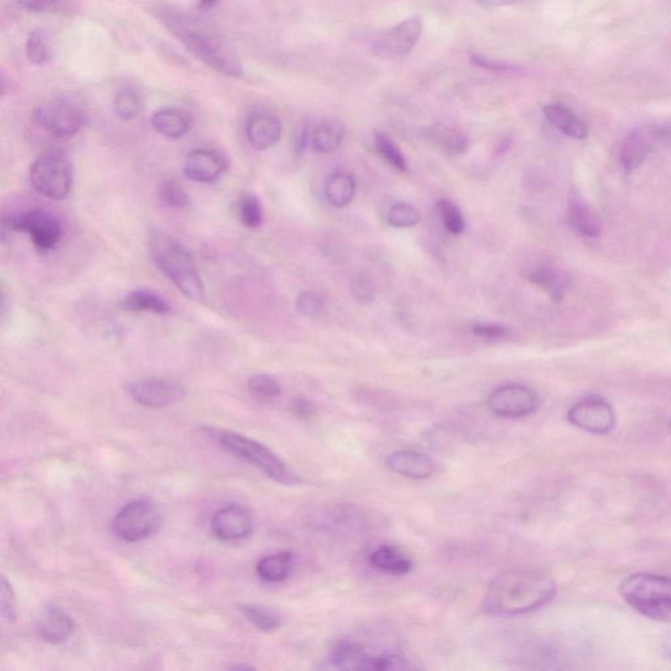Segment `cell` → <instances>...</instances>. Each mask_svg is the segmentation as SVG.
<instances>
[{
  "instance_id": "6da1fadb",
  "label": "cell",
  "mask_w": 671,
  "mask_h": 671,
  "mask_svg": "<svg viewBox=\"0 0 671 671\" xmlns=\"http://www.w3.org/2000/svg\"><path fill=\"white\" fill-rule=\"evenodd\" d=\"M556 582L534 569H512L497 576L485 592L481 609L493 616L533 613L555 598Z\"/></svg>"
},
{
  "instance_id": "7a4b0ae2",
  "label": "cell",
  "mask_w": 671,
  "mask_h": 671,
  "mask_svg": "<svg viewBox=\"0 0 671 671\" xmlns=\"http://www.w3.org/2000/svg\"><path fill=\"white\" fill-rule=\"evenodd\" d=\"M149 251L155 267L191 301L205 299V285L188 251L172 236L162 231L151 232Z\"/></svg>"
},
{
  "instance_id": "3957f363",
  "label": "cell",
  "mask_w": 671,
  "mask_h": 671,
  "mask_svg": "<svg viewBox=\"0 0 671 671\" xmlns=\"http://www.w3.org/2000/svg\"><path fill=\"white\" fill-rule=\"evenodd\" d=\"M211 438L217 441L218 445L234 457L242 459L264 472L269 479L278 484L295 485L301 479L290 470L280 457H277L268 446L252 438L243 436V434L232 432V430H222L214 428H204Z\"/></svg>"
},
{
  "instance_id": "277c9868",
  "label": "cell",
  "mask_w": 671,
  "mask_h": 671,
  "mask_svg": "<svg viewBox=\"0 0 671 671\" xmlns=\"http://www.w3.org/2000/svg\"><path fill=\"white\" fill-rule=\"evenodd\" d=\"M624 602L636 613L657 622L671 623V578L635 573L619 586Z\"/></svg>"
},
{
  "instance_id": "5b68a950",
  "label": "cell",
  "mask_w": 671,
  "mask_h": 671,
  "mask_svg": "<svg viewBox=\"0 0 671 671\" xmlns=\"http://www.w3.org/2000/svg\"><path fill=\"white\" fill-rule=\"evenodd\" d=\"M179 37L185 48L194 57L204 62L210 69L230 78H242L244 70L238 57L231 52L229 46L210 35L208 32L196 31L192 28H179Z\"/></svg>"
},
{
  "instance_id": "8992f818",
  "label": "cell",
  "mask_w": 671,
  "mask_h": 671,
  "mask_svg": "<svg viewBox=\"0 0 671 671\" xmlns=\"http://www.w3.org/2000/svg\"><path fill=\"white\" fill-rule=\"evenodd\" d=\"M29 179L41 196L62 201L69 196L73 187V168L65 155L46 153L32 164Z\"/></svg>"
},
{
  "instance_id": "52a82bcc",
  "label": "cell",
  "mask_w": 671,
  "mask_h": 671,
  "mask_svg": "<svg viewBox=\"0 0 671 671\" xmlns=\"http://www.w3.org/2000/svg\"><path fill=\"white\" fill-rule=\"evenodd\" d=\"M162 525L158 505L149 499L129 502L113 519V531L124 542L135 543L151 537Z\"/></svg>"
},
{
  "instance_id": "ba28073f",
  "label": "cell",
  "mask_w": 671,
  "mask_h": 671,
  "mask_svg": "<svg viewBox=\"0 0 671 671\" xmlns=\"http://www.w3.org/2000/svg\"><path fill=\"white\" fill-rule=\"evenodd\" d=\"M3 230L27 232L40 252L53 251L61 242L62 226L49 211L35 209L3 217Z\"/></svg>"
},
{
  "instance_id": "9c48e42d",
  "label": "cell",
  "mask_w": 671,
  "mask_h": 671,
  "mask_svg": "<svg viewBox=\"0 0 671 671\" xmlns=\"http://www.w3.org/2000/svg\"><path fill=\"white\" fill-rule=\"evenodd\" d=\"M332 666L341 670H404L411 668L405 658L392 653H371L364 645L343 640L329 654Z\"/></svg>"
},
{
  "instance_id": "30bf717a",
  "label": "cell",
  "mask_w": 671,
  "mask_h": 671,
  "mask_svg": "<svg viewBox=\"0 0 671 671\" xmlns=\"http://www.w3.org/2000/svg\"><path fill=\"white\" fill-rule=\"evenodd\" d=\"M33 120L46 132L67 138L78 134L86 125L87 115L82 105L69 97L46 101L33 111Z\"/></svg>"
},
{
  "instance_id": "8fae6325",
  "label": "cell",
  "mask_w": 671,
  "mask_h": 671,
  "mask_svg": "<svg viewBox=\"0 0 671 671\" xmlns=\"http://www.w3.org/2000/svg\"><path fill=\"white\" fill-rule=\"evenodd\" d=\"M422 21L419 16L405 19L382 33L374 42V52L387 61H402L419 42Z\"/></svg>"
},
{
  "instance_id": "7c38bea8",
  "label": "cell",
  "mask_w": 671,
  "mask_h": 671,
  "mask_svg": "<svg viewBox=\"0 0 671 671\" xmlns=\"http://www.w3.org/2000/svg\"><path fill=\"white\" fill-rule=\"evenodd\" d=\"M488 408L496 416L505 419H522L533 415L539 408L537 392L521 384H508L493 391L488 396Z\"/></svg>"
},
{
  "instance_id": "4fadbf2b",
  "label": "cell",
  "mask_w": 671,
  "mask_h": 671,
  "mask_svg": "<svg viewBox=\"0 0 671 671\" xmlns=\"http://www.w3.org/2000/svg\"><path fill=\"white\" fill-rule=\"evenodd\" d=\"M670 139L668 126L648 125L633 130L619 151V162L623 170L630 173L639 168L658 142Z\"/></svg>"
},
{
  "instance_id": "5bb4252c",
  "label": "cell",
  "mask_w": 671,
  "mask_h": 671,
  "mask_svg": "<svg viewBox=\"0 0 671 671\" xmlns=\"http://www.w3.org/2000/svg\"><path fill=\"white\" fill-rule=\"evenodd\" d=\"M568 421L584 432L603 436L613 432L616 415L609 402L593 396L573 405L568 412Z\"/></svg>"
},
{
  "instance_id": "9a60e30c",
  "label": "cell",
  "mask_w": 671,
  "mask_h": 671,
  "mask_svg": "<svg viewBox=\"0 0 671 671\" xmlns=\"http://www.w3.org/2000/svg\"><path fill=\"white\" fill-rule=\"evenodd\" d=\"M126 391L138 404L147 408H167L184 398V388L162 378H142L129 382Z\"/></svg>"
},
{
  "instance_id": "2e32d148",
  "label": "cell",
  "mask_w": 671,
  "mask_h": 671,
  "mask_svg": "<svg viewBox=\"0 0 671 671\" xmlns=\"http://www.w3.org/2000/svg\"><path fill=\"white\" fill-rule=\"evenodd\" d=\"M211 531L223 542H235L250 537L253 519L250 510L242 505L231 504L219 509L211 518Z\"/></svg>"
},
{
  "instance_id": "e0dca14e",
  "label": "cell",
  "mask_w": 671,
  "mask_h": 671,
  "mask_svg": "<svg viewBox=\"0 0 671 671\" xmlns=\"http://www.w3.org/2000/svg\"><path fill=\"white\" fill-rule=\"evenodd\" d=\"M227 170V160L218 151L196 149L185 159L184 173L194 183L210 184L217 181Z\"/></svg>"
},
{
  "instance_id": "ac0fdd59",
  "label": "cell",
  "mask_w": 671,
  "mask_h": 671,
  "mask_svg": "<svg viewBox=\"0 0 671 671\" xmlns=\"http://www.w3.org/2000/svg\"><path fill=\"white\" fill-rule=\"evenodd\" d=\"M386 463L395 474L413 480L429 479L436 472L433 459L420 451H395L388 455Z\"/></svg>"
},
{
  "instance_id": "d6986e66",
  "label": "cell",
  "mask_w": 671,
  "mask_h": 671,
  "mask_svg": "<svg viewBox=\"0 0 671 671\" xmlns=\"http://www.w3.org/2000/svg\"><path fill=\"white\" fill-rule=\"evenodd\" d=\"M246 133L253 149L269 150L281 139V122L276 116L268 115V113H256L248 120Z\"/></svg>"
},
{
  "instance_id": "ffe728a7",
  "label": "cell",
  "mask_w": 671,
  "mask_h": 671,
  "mask_svg": "<svg viewBox=\"0 0 671 671\" xmlns=\"http://www.w3.org/2000/svg\"><path fill=\"white\" fill-rule=\"evenodd\" d=\"M75 623L73 618L62 607L49 606L40 620L39 633L41 639L48 644L61 645L73 636Z\"/></svg>"
},
{
  "instance_id": "44dd1931",
  "label": "cell",
  "mask_w": 671,
  "mask_h": 671,
  "mask_svg": "<svg viewBox=\"0 0 671 671\" xmlns=\"http://www.w3.org/2000/svg\"><path fill=\"white\" fill-rule=\"evenodd\" d=\"M543 115L551 125L569 138L581 141L588 137L589 128L586 122L564 105L548 104L543 108Z\"/></svg>"
},
{
  "instance_id": "7402d4cb",
  "label": "cell",
  "mask_w": 671,
  "mask_h": 671,
  "mask_svg": "<svg viewBox=\"0 0 671 671\" xmlns=\"http://www.w3.org/2000/svg\"><path fill=\"white\" fill-rule=\"evenodd\" d=\"M568 222L573 231L584 238L594 239L601 235L602 225L597 214L578 197L569 201Z\"/></svg>"
},
{
  "instance_id": "603a6c76",
  "label": "cell",
  "mask_w": 671,
  "mask_h": 671,
  "mask_svg": "<svg viewBox=\"0 0 671 671\" xmlns=\"http://www.w3.org/2000/svg\"><path fill=\"white\" fill-rule=\"evenodd\" d=\"M370 564L379 572L392 576L408 575L413 563L402 550L394 546H381L370 555Z\"/></svg>"
},
{
  "instance_id": "cb8c5ba5",
  "label": "cell",
  "mask_w": 671,
  "mask_h": 671,
  "mask_svg": "<svg viewBox=\"0 0 671 671\" xmlns=\"http://www.w3.org/2000/svg\"><path fill=\"white\" fill-rule=\"evenodd\" d=\"M120 306L128 312H147L154 315H168L172 312L170 303L162 295L149 289L132 291L122 299Z\"/></svg>"
},
{
  "instance_id": "d4e9b609",
  "label": "cell",
  "mask_w": 671,
  "mask_h": 671,
  "mask_svg": "<svg viewBox=\"0 0 671 671\" xmlns=\"http://www.w3.org/2000/svg\"><path fill=\"white\" fill-rule=\"evenodd\" d=\"M527 280L546 291L554 302L563 301L567 294L569 278L563 272L551 267H537L525 274Z\"/></svg>"
},
{
  "instance_id": "484cf974",
  "label": "cell",
  "mask_w": 671,
  "mask_h": 671,
  "mask_svg": "<svg viewBox=\"0 0 671 671\" xmlns=\"http://www.w3.org/2000/svg\"><path fill=\"white\" fill-rule=\"evenodd\" d=\"M345 125L337 120L322 122L311 133V147L318 154H332L341 146L345 138Z\"/></svg>"
},
{
  "instance_id": "4316f807",
  "label": "cell",
  "mask_w": 671,
  "mask_h": 671,
  "mask_svg": "<svg viewBox=\"0 0 671 671\" xmlns=\"http://www.w3.org/2000/svg\"><path fill=\"white\" fill-rule=\"evenodd\" d=\"M294 565L295 557L291 552H278V554L261 559L257 564L256 572L261 580L276 584V582L288 580L293 573Z\"/></svg>"
},
{
  "instance_id": "83f0119b",
  "label": "cell",
  "mask_w": 671,
  "mask_h": 671,
  "mask_svg": "<svg viewBox=\"0 0 671 671\" xmlns=\"http://www.w3.org/2000/svg\"><path fill=\"white\" fill-rule=\"evenodd\" d=\"M151 125L166 138L179 139L191 129V121L185 113L177 109H160L151 117Z\"/></svg>"
},
{
  "instance_id": "f1b7e54d",
  "label": "cell",
  "mask_w": 671,
  "mask_h": 671,
  "mask_svg": "<svg viewBox=\"0 0 671 671\" xmlns=\"http://www.w3.org/2000/svg\"><path fill=\"white\" fill-rule=\"evenodd\" d=\"M356 194V180L348 172H336L326 184V197L333 208L341 209L353 201Z\"/></svg>"
},
{
  "instance_id": "f546056e",
  "label": "cell",
  "mask_w": 671,
  "mask_h": 671,
  "mask_svg": "<svg viewBox=\"0 0 671 671\" xmlns=\"http://www.w3.org/2000/svg\"><path fill=\"white\" fill-rule=\"evenodd\" d=\"M142 109V96L134 88H122V90L117 92L115 100H113V111H115L118 118L124 121H130L138 117Z\"/></svg>"
},
{
  "instance_id": "4dcf8cb0",
  "label": "cell",
  "mask_w": 671,
  "mask_h": 671,
  "mask_svg": "<svg viewBox=\"0 0 671 671\" xmlns=\"http://www.w3.org/2000/svg\"><path fill=\"white\" fill-rule=\"evenodd\" d=\"M240 611L257 630L263 632L277 631L281 627L280 615L273 610L259 605H242Z\"/></svg>"
},
{
  "instance_id": "1f68e13d",
  "label": "cell",
  "mask_w": 671,
  "mask_h": 671,
  "mask_svg": "<svg viewBox=\"0 0 671 671\" xmlns=\"http://www.w3.org/2000/svg\"><path fill=\"white\" fill-rule=\"evenodd\" d=\"M374 145L378 154L381 155L391 167L396 168V170L400 172L408 171L407 159H405L402 150L399 149L398 145H396L387 134L379 132L375 133Z\"/></svg>"
},
{
  "instance_id": "d6a6232c",
  "label": "cell",
  "mask_w": 671,
  "mask_h": 671,
  "mask_svg": "<svg viewBox=\"0 0 671 671\" xmlns=\"http://www.w3.org/2000/svg\"><path fill=\"white\" fill-rule=\"evenodd\" d=\"M248 391L260 402H272L281 395V384L269 374L252 375L248 381Z\"/></svg>"
},
{
  "instance_id": "836d02e7",
  "label": "cell",
  "mask_w": 671,
  "mask_h": 671,
  "mask_svg": "<svg viewBox=\"0 0 671 671\" xmlns=\"http://www.w3.org/2000/svg\"><path fill=\"white\" fill-rule=\"evenodd\" d=\"M295 306H297L299 314L307 319H322L327 312L326 299L314 290L302 291L298 295Z\"/></svg>"
},
{
  "instance_id": "e575fe53",
  "label": "cell",
  "mask_w": 671,
  "mask_h": 671,
  "mask_svg": "<svg viewBox=\"0 0 671 671\" xmlns=\"http://www.w3.org/2000/svg\"><path fill=\"white\" fill-rule=\"evenodd\" d=\"M432 137L447 153L459 155L468 149L467 135L453 128L433 129Z\"/></svg>"
},
{
  "instance_id": "d590c367",
  "label": "cell",
  "mask_w": 671,
  "mask_h": 671,
  "mask_svg": "<svg viewBox=\"0 0 671 671\" xmlns=\"http://www.w3.org/2000/svg\"><path fill=\"white\" fill-rule=\"evenodd\" d=\"M159 197L164 205L173 209H187L191 205V197L179 181L170 179L164 181L159 188Z\"/></svg>"
},
{
  "instance_id": "8d00e7d4",
  "label": "cell",
  "mask_w": 671,
  "mask_h": 671,
  "mask_svg": "<svg viewBox=\"0 0 671 671\" xmlns=\"http://www.w3.org/2000/svg\"><path fill=\"white\" fill-rule=\"evenodd\" d=\"M387 221L392 227H396V229H409V227L419 225L421 214L415 206L399 202V204L391 206L387 214Z\"/></svg>"
},
{
  "instance_id": "74e56055",
  "label": "cell",
  "mask_w": 671,
  "mask_h": 671,
  "mask_svg": "<svg viewBox=\"0 0 671 671\" xmlns=\"http://www.w3.org/2000/svg\"><path fill=\"white\" fill-rule=\"evenodd\" d=\"M239 217L240 222L247 229L255 230L259 229L263 225V208H261V202L259 198L253 196V194H246L243 196L242 201L239 205Z\"/></svg>"
},
{
  "instance_id": "f35d334b",
  "label": "cell",
  "mask_w": 671,
  "mask_h": 671,
  "mask_svg": "<svg viewBox=\"0 0 671 671\" xmlns=\"http://www.w3.org/2000/svg\"><path fill=\"white\" fill-rule=\"evenodd\" d=\"M437 211L442 219L445 229L453 235H461L466 231V221L462 211L458 206L449 200H440L437 202Z\"/></svg>"
},
{
  "instance_id": "ab89813d",
  "label": "cell",
  "mask_w": 671,
  "mask_h": 671,
  "mask_svg": "<svg viewBox=\"0 0 671 671\" xmlns=\"http://www.w3.org/2000/svg\"><path fill=\"white\" fill-rule=\"evenodd\" d=\"M25 54H27L28 61L33 65L41 66L48 62L49 50L44 31L36 29L29 35L27 46H25Z\"/></svg>"
},
{
  "instance_id": "60d3db41",
  "label": "cell",
  "mask_w": 671,
  "mask_h": 671,
  "mask_svg": "<svg viewBox=\"0 0 671 671\" xmlns=\"http://www.w3.org/2000/svg\"><path fill=\"white\" fill-rule=\"evenodd\" d=\"M0 609H2L3 619L8 623L15 622L16 619V598L14 589L6 577H2V592H0Z\"/></svg>"
},
{
  "instance_id": "b9f144b4",
  "label": "cell",
  "mask_w": 671,
  "mask_h": 671,
  "mask_svg": "<svg viewBox=\"0 0 671 671\" xmlns=\"http://www.w3.org/2000/svg\"><path fill=\"white\" fill-rule=\"evenodd\" d=\"M350 289H352L353 297L357 299L358 302L370 303L374 301L375 289L373 282L366 278L365 276L354 277L352 282H350Z\"/></svg>"
},
{
  "instance_id": "7bdbcfd3",
  "label": "cell",
  "mask_w": 671,
  "mask_h": 671,
  "mask_svg": "<svg viewBox=\"0 0 671 671\" xmlns=\"http://www.w3.org/2000/svg\"><path fill=\"white\" fill-rule=\"evenodd\" d=\"M471 62L474 63V65L481 67V69L492 71V73L516 74L521 70L518 66L495 61V59L479 56V54L471 56Z\"/></svg>"
},
{
  "instance_id": "ee69618b",
  "label": "cell",
  "mask_w": 671,
  "mask_h": 671,
  "mask_svg": "<svg viewBox=\"0 0 671 671\" xmlns=\"http://www.w3.org/2000/svg\"><path fill=\"white\" fill-rule=\"evenodd\" d=\"M472 333L480 339L495 341L505 339L509 331L505 327L497 326V324H476L472 327Z\"/></svg>"
},
{
  "instance_id": "f6af8a7d",
  "label": "cell",
  "mask_w": 671,
  "mask_h": 671,
  "mask_svg": "<svg viewBox=\"0 0 671 671\" xmlns=\"http://www.w3.org/2000/svg\"><path fill=\"white\" fill-rule=\"evenodd\" d=\"M290 412L299 420H310L315 416L316 408L310 400L298 396L291 400Z\"/></svg>"
},
{
  "instance_id": "bcb514c9",
  "label": "cell",
  "mask_w": 671,
  "mask_h": 671,
  "mask_svg": "<svg viewBox=\"0 0 671 671\" xmlns=\"http://www.w3.org/2000/svg\"><path fill=\"white\" fill-rule=\"evenodd\" d=\"M59 0H18V4L29 12H46L52 10Z\"/></svg>"
},
{
  "instance_id": "7dc6e473",
  "label": "cell",
  "mask_w": 671,
  "mask_h": 671,
  "mask_svg": "<svg viewBox=\"0 0 671 671\" xmlns=\"http://www.w3.org/2000/svg\"><path fill=\"white\" fill-rule=\"evenodd\" d=\"M308 142H311V133H308L307 126H299L297 134H295V150L298 154L305 151Z\"/></svg>"
},
{
  "instance_id": "c3c4849f",
  "label": "cell",
  "mask_w": 671,
  "mask_h": 671,
  "mask_svg": "<svg viewBox=\"0 0 671 671\" xmlns=\"http://www.w3.org/2000/svg\"><path fill=\"white\" fill-rule=\"evenodd\" d=\"M474 2L484 4V6L501 7L522 2V0H474Z\"/></svg>"
},
{
  "instance_id": "681fc988",
  "label": "cell",
  "mask_w": 671,
  "mask_h": 671,
  "mask_svg": "<svg viewBox=\"0 0 671 671\" xmlns=\"http://www.w3.org/2000/svg\"><path fill=\"white\" fill-rule=\"evenodd\" d=\"M218 2L219 0H198V7L202 8V10H209V8H213Z\"/></svg>"
},
{
  "instance_id": "f907efd6",
  "label": "cell",
  "mask_w": 671,
  "mask_h": 671,
  "mask_svg": "<svg viewBox=\"0 0 671 671\" xmlns=\"http://www.w3.org/2000/svg\"><path fill=\"white\" fill-rule=\"evenodd\" d=\"M232 670L238 669V670H247V669H252V666H246V665H235L231 666Z\"/></svg>"
}]
</instances>
